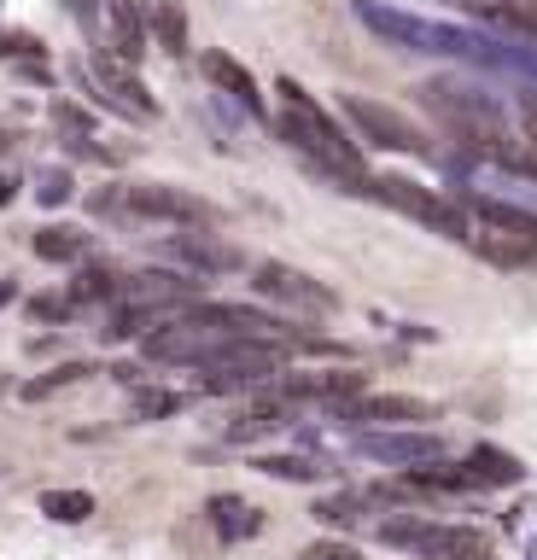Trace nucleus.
Instances as JSON below:
<instances>
[{
  "mask_svg": "<svg viewBox=\"0 0 537 560\" xmlns=\"http://www.w3.org/2000/svg\"><path fill=\"white\" fill-rule=\"evenodd\" d=\"M467 472H474L479 485H520V479H526V467H520L514 455L491 450V444H479L474 455H467Z\"/></svg>",
  "mask_w": 537,
  "mask_h": 560,
  "instance_id": "412c9836",
  "label": "nucleus"
},
{
  "mask_svg": "<svg viewBox=\"0 0 537 560\" xmlns=\"http://www.w3.org/2000/svg\"><path fill=\"white\" fill-rule=\"evenodd\" d=\"M415 94H421V105L462 140L467 152L497 158V164H514V158H520V147L509 140V112H502L497 94H485L479 82H467V77H427Z\"/></svg>",
  "mask_w": 537,
  "mask_h": 560,
  "instance_id": "f257e3e1",
  "label": "nucleus"
},
{
  "mask_svg": "<svg viewBox=\"0 0 537 560\" xmlns=\"http://www.w3.org/2000/svg\"><path fill=\"white\" fill-rule=\"evenodd\" d=\"M42 514L59 520V525H77V520L94 514V497H89V490H47V497H42Z\"/></svg>",
  "mask_w": 537,
  "mask_h": 560,
  "instance_id": "a878e982",
  "label": "nucleus"
},
{
  "mask_svg": "<svg viewBox=\"0 0 537 560\" xmlns=\"http://www.w3.org/2000/svg\"><path fill=\"white\" fill-rule=\"evenodd\" d=\"M82 82H94V94L112 105V112H124V117H135V122H152L159 117V100L141 88V77H135V65H124V59H112L106 47H94L89 59H82Z\"/></svg>",
  "mask_w": 537,
  "mask_h": 560,
  "instance_id": "423d86ee",
  "label": "nucleus"
},
{
  "mask_svg": "<svg viewBox=\"0 0 537 560\" xmlns=\"http://www.w3.org/2000/svg\"><path fill=\"white\" fill-rule=\"evenodd\" d=\"M89 374H94L89 362H59L54 374L30 380V385H24V397H30V402H42V397H54V392H65V385H82V380H89Z\"/></svg>",
  "mask_w": 537,
  "mask_h": 560,
  "instance_id": "bb28decb",
  "label": "nucleus"
},
{
  "mask_svg": "<svg viewBox=\"0 0 537 560\" xmlns=\"http://www.w3.org/2000/svg\"><path fill=\"white\" fill-rule=\"evenodd\" d=\"M129 210L135 217H152V222H176V228H217L211 199H199V192H187V187H164V182L129 187Z\"/></svg>",
  "mask_w": 537,
  "mask_h": 560,
  "instance_id": "1a4fd4ad",
  "label": "nucleus"
},
{
  "mask_svg": "<svg viewBox=\"0 0 537 560\" xmlns=\"http://www.w3.org/2000/svg\"><path fill=\"white\" fill-rule=\"evenodd\" d=\"M362 455H374V462H397V467H421L432 455H444L439 438L427 432H362Z\"/></svg>",
  "mask_w": 537,
  "mask_h": 560,
  "instance_id": "4468645a",
  "label": "nucleus"
},
{
  "mask_svg": "<svg viewBox=\"0 0 537 560\" xmlns=\"http://www.w3.org/2000/svg\"><path fill=\"white\" fill-rule=\"evenodd\" d=\"M12 298H19V287H12V280H0V310H7Z\"/></svg>",
  "mask_w": 537,
  "mask_h": 560,
  "instance_id": "72a5a7b5",
  "label": "nucleus"
},
{
  "mask_svg": "<svg viewBox=\"0 0 537 560\" xmlns=\"http://www.w3.org/2000/svg\"><path fill=\"white\" fill-rule=\"evenodd\" d=\"M281 135H287L299 152L316 158L322 175L345 182V192H362V182H369V175H362V147L322 112L316 100L304 94L299 82H281Z\"/></svg>",
  "mask_w": 537,
  "mask_h": 560,
  "instance_id": "f03ea898",
  "label": "nucleus"
},
{
  "mask_svg": "<svg viewBox=\"0 0 537 560\" xmlns=\"http://www.w3.org/2000/svg\"><path fill=\"white\" fill-rule=\"evenodd\" d=\"M299 560H362V555H357V542H345V537H316Z\"/></svg>",
  "mask_w": 537,
  "mask_h": 560,
  "instance_id": "cd10ccee",
  "label": "nucleus"
},
{
  "mask_svg": "<svg viewBox=\"0 0 537 560\" xmlns=\"http://www.w3.org/2000/svg\"><path fill=\"white\" fill-rule=\"evenodd\" d=\"M520 129H526V152L537 158V88H520Z\"/></svg>",
  "mask_w": 537,
  "mask_h": 560,
  "instance_id": "7c9ffc66",
  "label": "nucleus"
},
{
  "mask_svg": "<svg viewBox=\"0 0 537 560\" xmlns=\"http://www.w3.org/2000/svg\"><path fill=\"white\" fill-rule=\"evenodd\" d=\"M182 409H187V397L164 392V385H135V392H129V420H170Z\"/></svg>",
  "mask_w": 537,
  "mask_h": 560,
  "instance_id": "4be33fe9",
  "label": "nucleus"
},
{
  "mask_svg": "<svg viewBox=\"0 0 537 560\" xmlns=\"http://www.w3.org/2000/svg\"><path fill=\"white\" fill-rule=\"evenodd\" d=\"M275 374H287V350L275 339H229L217 357L199 362V385L211 397L252 392V385H275Z\"/></svg>",
  "mask_w": 537,
  "mask_h": 560,
  "instance_id": "20e7f679",
  "label": "nucleus"
},
{
  "mask_svg": "<svg viewBox=\"0 0 537 560\" xmlns=\"http://www.w3.org/2000/svg\"><path fill=\"white\" fill-rule=\"evenodd\" d=\"M106 24H112V59L135 65L147 52V7L141 0H106Z\"/></svg>",
  "mask_w": 537,
  "mask_h": 560,
  "instance_id": "2eb2a0df",
  "label": "nucleus"
},
{
  "mask_svg": "<svg viewBox=\"0 0 537 560\" xmlns=\"http://www.w3.org/2000/svg\"><path fill=\"white\" fill-rule=\"evenodd\" d=\"M211 514H217V532H222V537H252L257 525H264V520H257V508H252L246 497H217V502H211Z\"/></svg>",
  "mask_w": 537,
  "mask_h": 560,
  "instance_id": "b1692460",
  "label": "nucleus"
},
{
  "mask_svg": "<svg viewBox=\"0 0 537 560\" xmlns=\"http://www.w3.org/2000/svg\"><path fill=\"white\" fill-rule=\"evenodd\" d=\"M205 77H211V88H222L229 100H240L246 112H264V94H257V82H252V70L240 65V59H229V52H205Z\"/></svg>",
  "mask_w": 537,
  "mask_h": 560,
  "instance_id": "f3484780",
  "label": "nucleus"
},
{
  "mask_svg": "<svg viewBox=\"0 0 537 560\" xmlns=\"http://www.w3.org/2000/svg\"><path fill=\"white\" fill-rule=\"evenodd\" d=\"M339 420H345V427H415V420H432V402L427 397H380V392H362L351 402H339Z\"/></svg>",
  "mask_w": 537,
  "mask_h": 560,
  "instance_id": "9b49d317",
  "label": "nucleus"
},
{
  "mask_svg": "<svg viewBox=\"0 0 537 560\" xmlns=\"http://www.w3.org/2000/svg\"><path fill=\"white\" fill-rule=\"evenodd\" d=\"M287 415H292V402H281V397H264L257 409H246L229 427V444H246V438H269V432H281L287 427Z\"/></svg>",
  "mask_w": 537,
  "mask_h": 560,
  "instance_id": "a211bd4d",
  "label": "nucleus"
},
{
  "mask_svg": "<svg viewBox=\"0 0 537 560\" xmlns=\"http://www.w3.org/2000/svg\"><path fill=\"white\" fill-rule=\"evenodd\" d=\"M0 59H42V42L19 30H0Z\"/></svg>",
  "mask_w": 537,
  "mask_h": 560,
  "instance_id": "c85d7f7f",
  "label": "nucleus"
},
{
  "mask_svg": "<svg viewBox=\"0 0 537 560\" xmlns=\"http://www.w3.org/2000/svg\"><path fill=\"white\" fill-rule=\"evenodd\" d=\"M12 187H19V182H7V175H0V205H7V199H12Z\"/></svg>",
  "mask_w": 537,
  "mask_h": 560,
  "instance_id": "f704fd0d",
  "label": "nucleus"
},
{
  "mask_svg": "<svg viewBox=\"0 0 537 560\" xmlns=\"http://www.w3.org/2000/svg\"><path fill=\"white\" fill-rule=\"evenodd\" d=\"M30 245H36L42 262H82V257H89V234H82V228H65V222L42 228Z\"/></svg>",
  "mask_w": 537,
  "mask_h": 560,
  "instance_id": "6ab92c4d",
  "label": "nucleus"
},
{
  "mask_svg": "<svg viewBox=\"0 0 537 560\" xmlns=\"http://www.w3.org/2000/svg\"><path fill=\"white\" fill-rule=\"evenodd\" d=\"M485 262H497V269H537V240L526 234H497V228H467V240Z\"/></svg>",
  "mask_w": 537,
  "mask_h": 560,
  "instance_id": "dca6fc26",
  "label": "nucleus"
},
{
  "mask_svg": "<svg viewBox=\"0 0 537 560\" xmlns=\"http://www.w3.org/2000/svg\"><path fill=\"white\" fill-rule=\"evenodd\" d=\"M71 12L82 18V24H89V18H94V0H71Z\"/></svg>",
  "mask_w": 537,
  "mask_h": 560,
  "instance_id": "473e14b6",
  "label": "nucleus"
},
{
  "mask_svg": "<svg viewBox=\"0 0 537 560\" xmlns=\"http://www.w3.org/2000/svg\"><path fill=\"white\" fill-rule=\"evenodd\" d=\"M257 472L287 479V485H322L334 467H327V462H310V455H264V462H257Z\"/></svg>",
  "mask_w": 537,
  "mask_h": 560,
  "instance_id": "5701e85b",
  "label": "nucleus"
},
{
  "mask_svg": "<svg viewBox=\"0 0 537 560\" xmlns=\"http://www.w3.org/2000/svg\"><path fill=\"white\" fill-rule=\"evenodd\" d=\"M415 560H491V542H485L474 525H439V520H427V532L421 542L409 549Z\"/></svg>",
  "mask_w": 537,
  "mask_h": 560,
  "instance_id": "f8f14e48",
  "label": "nucleus"
},
{
  "mask_svg": "<svg viewBox=\"0 0 537 560\" xmlns=\"http://www.w3.org/2000/svg\"><path fill=\"white\" fill-rule=\"evenodd\" d=\"M362 192H374L380 205H392L397 217L421 222L427 234H439V240H456V245L467 240V210H462V199H444V192L409 182V175H369V182H362Z\"/></svg>",
  "mask_w": 537,
  "mask_h": 560,
  "instance_id": "39448f33",
  "label": "nucleus"
},
{
  "mask_svg": "<svg viewBox=\"0 0 537 560\" xmlns=\"http://www.w3.org/2000/svg\"><path fill=\"white\" fill-rule=\"evenodd\" d=\"M257 280V298H269V304H287V310H299V315H334L339 310V298L322 287L316 275H304V269H292V262H257L252 269Z\"/></svg>",
  "mask_w": 537,
  "mask_h": 560,
  "instance_id": "0eeeda50",
  "label": "nucleus"
},
{
  "mask_svg": "<svg viewBox=\"0 0 537 560\" xmlns=\"http://www.w3.org/2000/svg\"><path fill=\"white\" fill-rule=\"evenodd\" d=\"M30 315H36V322H71L77 304L71 298H30Z\"/></svg>",
  "mask_w": 537,
  "mask_h": 560,
  "instance_id": "c756f323",
  "label": "nucleus"
},
{
  "mask_svg": "<svg viewBox=\"0 0 537 560\" xmlns=\"http://www.w3.org/2000/svg\"><path fill=\"white\" fill-rule=\"evenodd\" d=\"M357 24H369L374 35H386L392 47H409V52H444V59H497L491 42L462 24H439V18H421V12H404V7H386V0H357Z\"/></svg>",
  "mask_w": 537,
  "mask_h": 560,
  "instance_id": "7ed1b4c3",
  "label": "nucleus"
},
{
  "mask_svg": "<svg viewBox=\"0 0 537 560\" xmlns=\"http://www.w3.org/2000/svg\"><path fill=\"white\" fill-rule=\"evenodd\" d=\"M351 397H362L357 368H327V374H287L281 380V402H351Z\"/></svg>",
  "mask_w": 537,
  "mask_h": 560,
  "instance_id": "ddd939ff",
  "label": "nucleus"
},
{
  "mask_svg": "<svg viewBox=\"0 0 537 560\" xmlns=\"http://www.w3.org/2000/svg\"><path fill=\"white\" fill-rule=\"evenodd\" d=\"M117 280H124V275L106 269V262H82L77 280H71V292H65V298H71L77 310H82V304H112V298H117Z\"/></svg>",
  "mask_w": 537,
  "mask_h": 560,
  "instance_id": "aec40b11",
  "label": "nucleus"
},
{
  "mask_svg": "<svg viewBox=\"0 0 537 560\" xmlns=\"http://www.w3.org/2000/svg\"><path fill=\"white\" fill-rule=\"evenodd\" d=\"M339 112L357 122V135L369 140V147H386V152H427V135L415 129L404 112H392V105L380 100H362V94H345Z\"/></svg>",
  "mask_w": 537,
  "mask_h": 560,
  "instance_id": "6e6552de",
  "label": "nucleus"
},
{
  "mask_svg": "<svg viewBox=\"0 0 537 560\" xmlns=\"http://www.w3.org/2000/svg\"><path fill=\"white\" fill-rule=\"evenodd\" d=\"M36 192H42V205H65V199H71V175H65V170H47Z\"/></svg>",
  "mask_w": 537,
  "mask_h": 560,
  "instance_id": "2f4dec72",
  "label": "nucleus"
},
{
  "mask_svg": "<svg viewBox=\"0 0 537 560\" xmlns=\"http://www.w3.org/2000/svg\"><path fill=\"white\" fill-rule=\"evenodd\" d=\"M152 35H159L164 52H182L187 47V12L176 7V0H159V7H152Z\"/></svg>",
  "mask_w": 537,
  "mask_h": 560,
  "instance_id": "393cba45",
  "label": "nucleus"
},
{
  "mask_svg": "<svg viewBox=\"0 0 537 560\" xmlns=\"http://www.w3.org/2000/svg\"><path fill=\"white\" fill-rule=\"evenodd\" d=\"M164 257H176L187 275H229V269H240L234 245L205 234V228H176V234L164 240Z\"/></svg>",
  "mask_w": 537,
  "mask_h": 560,
  "instance_id": "9d476101",
  "label": "nucleus"
}]
</instances>
